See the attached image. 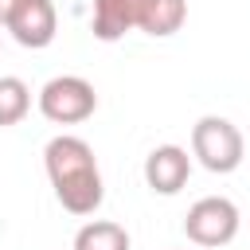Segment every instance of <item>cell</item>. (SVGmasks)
<instances>
[{"label":"cell","mask_w":250,"mask_h":250,"mask_svg":"<svg viewBox=\"0 0 250 250\" xmlns=\"http://www.w3.org/2000/svg\"><path fill=\"white\" fill-rule=\"evenodd\" d=\"M27 109H31V90H27V82L16 78V74H4V78H0V129L20 125V121L27 117Z\"/></svg>","instance_id":"obj_10"},{"label":"cell","mask_w":250,"mask_h":250,"mask_svg":"<svg viewBox=\"0 0 250 250\" xmlns=\"http://www.w3.org/2000/svg\"><path fill=\"white\" fill-rule=\"evenodd\" d=\"M184 234L203 246V250H215V246H227L234 234H238V207L227 199V195H203L188 207L184 215Z\"/></svg>","instance_id":"obj_4"},{"label":"cell","mask_w":250,"mask_h":250,"mask_svg":"<svg viewBox=\"0 0 250 250\" xmlns=\"http://www.w3.org/2000/svg\"><path fill=\"white\" fill-rule=\"evenodd\" d=\"M16 4H20V0H0V23H8V16L16 12Z\"/></svg>","instance_id":"obj_11"},{"label":"cell","mask_w":250,"mask_h":250,"mask_svg":"<svg viewBox=\"0 0 250 250\" xmlns=\"http://www.w3.org/2000/svg\"><path fill=\"white\" fill-rule=\"evenodd\" d=\"M188 20V0H148L145 4V20H141V31L145 35H176Z\"/></svg>","instance_id":"obj_8"},{"label":"cell","mask_w":250,"mask_h":250,"mask_svg":"<svg viewBox=\"0 0 250 250\" xmlns=\"http://www.w3.org/2000/svg\"><path fill=\"white\" fill-rule=\"evenodd\" d=\"M145 4H148V0H94V16H90L94 39L113 43V39H121L125 31L141 27Z\"/></svg>","instance_id":"obj_7"},{"label":"cell","mask_w":250,"mask_h":250,"mask_svg":"<svg viewBox=\"0 0 250 250\" xmlns=\"http://www.w3.org/2000/svg\"><path fill=\"white\" fill-rule=\"evenodd\" d=\"M191 156H195L207 172L227 176V172H234V168L242 164L246 141H242V133H238L234 121L207 113V117H199V121L191 125Z\"/></svg>","instance_id":"obj_2"},{"label":"cell","mask_w":250,"mask_h":250,"mask_svg":"<svg viewBox=\"0 0 250 250\" xmlns=\"http://www.w3.org/2000/svg\"><path fill=\"white\" fill-rule=\"evenodd\" d=\"M43 164H47V180H51L55 199L62 203V211L94 215L102 207L105 188H102L98 156L82 137H70V133L51 137L47 148H43Z\"/></svg>","instance_id":"obj_1"},{"label":"cell","mask_w":250,"mask_h":250,"mask_svg":"<svg viewBox=\"0 0 250 250\" xmlns=\"http://www.w3.org/2000/svg\"><path fill=\"white\" fill-rule=\"evenodd\" d=\"M4 27L12 31V39L20 47L39 51V47H51V39L59 31V12H55L51 0H20Z\"/></svg>","instance_id":"obj_5"},{"label":"cell","mask_w":250,"mask_h":250,"mask_svg":"<svg viewBox=\"0 0 250 250\" xmlns=\"http://www.w3.org/2000/svg\"><path fill=\"white\" fill-rule=\"evenodd\" d=\"M191 176V156L180 145H160L145 156V184L156 195H176Z\"/></svg>","instance_id":"obj_6"},{"label":"cell","mask_w":250,"mask_h":250,"mask_svg":"<svg viewBox=\"0 0 250 250\" xmlns=\"http://www.w3.org/2000/svg\"><path fill=\"white\" fill-rule=\"evenodd\" d=\"M98 109V94L82 74H59L39 90V113L55 125H82L86 117H94Z\"/></svg>","instance_id":"obj_3"},{"label":"cell","mask_w":250,"mask_h":250,"mask_svg":"<svg viewBox=\"0 0 250 250\" xmlns=\"http://www.w3.org/2000/svg\"><path fill=\"white\" fill-rule=\"evenodd\" d=\"M74 250H129V230L109 219H90L78 227Z\"/></svg>","instance_id":"obj_9"}]
</instances>
